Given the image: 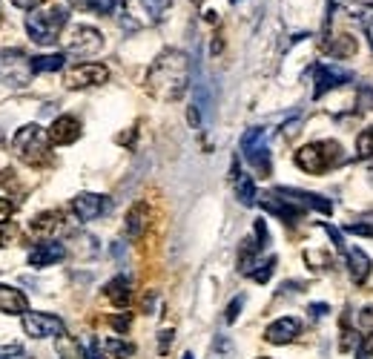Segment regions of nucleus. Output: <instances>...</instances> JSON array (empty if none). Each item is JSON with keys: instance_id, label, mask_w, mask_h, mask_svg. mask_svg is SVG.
Returning a JSON list of instances; mask_svg holds the SVG:
<instances>
[{"instance_id": "nucleus-1", "label": "nucleus", "mask_w": 373, "mask_h": 359, "mask_svg": "<svg viewBox=\"0 0 373 359\" xmlns=\"http://www.w3.org/2000/svg\"><path fill=\"white\" fill-rule=\"evenodd\" d=\"M146 84H149V92L161 101H175L187 92V84H190V60L184 52L178 49H170L164 55H158V60L153 63L146 75Z\"/></svg>"}, {"instance_id": "nucleus-2", "label": "nucleus", "mask_w": 373, "mask_h": 359, "mask_svg": "<svg viewBox=\"0 0 373 359\" xmlns=\"http://www.w3.org/2000/svg\"><path fill=\"white\" fill-rule=\"evenodd\" d=\"M66 21H69V9L60 4H49V6L35 9L26 18V32L38 46H52L58 41L60 29L66 26Z\"/></svg>"}, {"instance_id": "nucleus-3", "label": "nucleus", "mask_w": 373, "mask_h": 359, "mask_svg": "<svg viewBox=\"0 0 373 359\" xmlns=\"http://www.w3.org/2000/svg\"><path fill=\"white\" fill-rule=\"evenodd\" d=\"M49 132H43L38 124H26V127H21L18 132H15V138H12V153L23 161V164H29V167H40V164H46L49 161Z\"/></svg>"}, {"instance_id": "nucleus-4", "label": "nucleus", "mask_w": 373, "mask_h": 359, "mask_svg": "<svg viewBox=\"0 0 373 359\" xmlns=\"http://www.w3.org/2000/svg\"><path fill=\"white\" fill-rule=\"evenodd\" d=\"M345 156H342V147L333 141H319V144H308V147H302L296 153V167L305 170L310 176H319L325 173L328 167L333 164H342Z\"/></svg>"}, {"instance_id": "nucleus-5", "label": "nucleus", "mask_w": 373, "mask_h": 359, "mask_svg": "<svg viewBox=\"0 0 373 359\" xmlns=\"http://www.w3.org/2000/svg\"><path fill=\"white\" fill-rule=\"evenodd\" d=\"M32 58L21 49H0V84H6L12 90H23L32 84Z\"/></svg>"}, {"instance_id": "nucleus-6", "label": "nucleus", "mask_w": 373, "mask_h": 359, "mask_svg": "<svg viewBox=\"0 0 373 359\" xmlns=\"http://www.w3.org/2000/svg\"><path fill=\"white\" fill-rule=\"evenodd\" d=\"M242 153H244V159L256 167V170H261V173H267L270 170V153H267V129H261V127H253V129H247L244 135H242Z\"/></svg>"}, {"instance_id": "nucleus-7", "label": "nucleus", "mask_w": 373, "mask_h": 359, "mask_svg": "<svg viewBox=\"0 0 373 359\" xmlns=\"http://www.w3.org/2000/svg\"><path fill=\"white\" fill-rule=\"evenodd\" d=\"M109 81V69L104 63H78L66 72V87L69 90H84V87H101Z\"/></svg>"}, {"instance_id": "nucleus-8", "label": "nucleus", "mask_w": 373, "mask_h": 359, "mask_svg": "<svg viewBox=\"0 0 373 359\" xmlns=\"http://www.w3.org/2000/svg\"><path fill=\"white\" fill-rule=\"evenodd\" d=\"M104 46V38H101V32L98 29H92V26H75L66 38H63V49L69 52V55H95L98 49Z\"/></svg>"}, {"instance_id": "nucleus-9", "label": "nucleus", "mask_w": 373, "mask_h": 359, "mask_svg": "<svg viewBox=\"0 0 373 359\" xmlns=\"http://www.w3.org/2000/svg\"><path fill=\"white\" fill-rule=\"evenodd\" d=\"M23 331L32 336V339H46V336H63L66 333V325H63V319L60 316H55V314H38V311H32V314H23Z\"/></svg>"}, {"instance_id": "nucleus-10", "label": "nucleus", "mask_w": 373, "mask_h": 359, "mask_svg": "<svg viewBox=\"0 0 373 359\" xmlns=\"http://www.w3.org/2000/svg\"><path fill=\"white\" fill-rule=\"evenodd\" d=\"M316 90H313V98H322L328 90H336L342 84H347L353 78V72L345 69V66H336V63H319L316 69Z\"/></svg>"}, {"instance_id": "nucleus-11", "label": "nucleus", "mask_w": 373, "mask_h": 359, "mask_svg": "<svg viewBox=\"0 0 373 359\" xmlns=\"http://www.w3.org/2000/svg\"><path fill=\"white\" fill-rule=\"evenodd\" d=\"M72 210L81 222H95L98 215H104L109 210V198L98 195V193H81V195L72 198Z\"/></svg>"}, {"instance_id": "nucleus-12", "label": "nucleus", "mask_w": 373, "mask_h": 359, "mask_svg": "<svg viewBox=\"0 0 373 359\" xmlns=\"http://www.w3.org/2000/svg\"><path fill=\"white\" fill-rule=\"evenodd\" d=\"M81 135V121L75 115H60L52 121L49 127V141L58 144V147H66V144H75Z\"/></svg>"}, {"instance_id": "nucleus-13", "label": "nucleus", "mask_w": 373, "mask_h": 359, "mask_svg": "<svg viewBox=\"0 0 373 359\" xmlns=\"http://www.w3.org/2000/svg\"><path fill=\"white\" fill-rule=\"evenodd\" d=\"M167 12V0H126V15H135L138 23H158Z\"/></svg>"}, {"instance_id": "nucleus-14", "label": "nucleus", "mask_w": 373, "mask_h": 359, "mask_svg": "<svg viewBox=\"0 0 373 359\" xmlns=\"http://www.w3.org/2000/svg\"><path fill=\"white\" fill-rule=\"evenodd\" d=\"M298 331H302V322H298L296 316H281L264 331V339L270 345H287V342H293L298 336Z\"/></svg>"}, {"instance_id": "nucleus-15", "label": "nucleus", "mask_w": 373, "mask_h": 359, "mask_svg": "<svg viewBox=\"0 0 373 359\" xmlns=\"http://www.w3.org/2000/svg\"><path fill=\"white\" fill-rule=\"evenodd\" d=\"M0 314H9V316L29 314V302H26V296L18 291V287L0 284Z\"/></svg>"}, {"instance_id": "nucleus-16", "label": "nucleus", "mask_w": 373, "mask_h": 359, "mask_svg": "<svg viewBox=\"0 0 373 359\" xmlns=\"http://www.w3.org/2000/svg\"><path fill=\"white\" fill-rule=\"evenodd\" d=\"M66 256V247L60 242H40L32 253H29V264L32 267H49L55 262H60Z\"/></svg>"}, {"instance_id": "nucleus-17", "label": "nucleus", "mask_w": 373, "mask_h": 359, "mask_svg": "<svg viewBox=\"0 0 373 359\" xmlns=\"http://www.w3.org/2000/svg\"><path fill=\"white\" fill-rule=\"evenodd\" d=\"M146 222H149V207H146L144 201H138V204L126 213V225H124L126 236H129V239H141L144 230H146Z\"/></svg>"}, {"instance_id": "nucleus-18", "label": "nucleus", "mask_w": 373, "mask_h": 359, "mask_svg": "<svg viewBox=\"0 0 373 359\" xmlns=\"http://www.w3.org/2000/svg\"><path fill=\"white\" fill-rule=\"evenodd\" d=\"M345 253H347V273H350V279L356 284H362L370 276V259H367V253L359 250V247H350Z\"/></svg>"}, {"instance_id": "nucleus-19", "label": "nucleus", "mask_w": 373, "mask_h": 359, "mask_svg": "<svg viewBox=\"0 0 373 359\" xmlns=\"http://www.w3.org/2000/svg\"><path fill=\"white\" fill-rule=\"evenodd\" d=\"M104 294H107V299H109L112 305H126V302L132 299V284H129L126 276H115L112 282H107Z\"/></svg>"}, {"instance_id": "nucleus-20", "label": "nucleus", "mask_w": 373, "mask_h": 359, "mask_svg": "<svg viewBox=\"0 0 373 359\" xmlns=\"http://www.w3.org/2000/svg\"><path fill=\"white\" fill-rule=\"evenodd\" d=\"M55 350H58L60 359H90V356H87V348H84L78 339L66 336V333L55 339Z\"/></svg>"}, {"instance_id": "nucleus-21", "label": "nucleus", "mask_w": 373, "mask_h": 359, "mask_svg": "<svg viewBox=\"0 0 373 359\" xmlns=\"http://www.w3.org/2000/svg\"><path fill=\"white\" fill-rule=\"evenodd\" d=\"M60 222H63V213H58V210H46V213L35 215V219L29 222V227H32L35 233H55V230L60 227Z\"/></svg>"}, {"instance_id": "nucleus-22", "label": "nucleus", "mask_w": 373, "mask_h": 359, "mask_svg": "<svg viewBox=\"0 0 373 359\" xmlns=\"http://www.w3.org/2000/svg\"><path fill=\"white\" fill-rule=\"evenodd\" d=\"M101 350H104L107 359H126V356L135 353V348H132L129 342H124V339H104V342H101Z\"/></svg>"}, {"instance_id": "nucleus-23", "label": "nucleus", "mask_w": 373, "mask_h": 359, "mask_svg": "<svg viewBox=\"0 0 373 359\" xmlns=\"http://www.w3.org/2000/svg\"><path fill=\"white\" fill-rule=\"evenodd\" d=\"M63 63H66V55H63V52L32 58V69H35V72H58V69H63Z\"/></svg>"}, {"instance_id": "nucleus-24", "label": "nucleus", "mask_w": 373, "mask_h": 359, "mask_svg": "<svg viewBox=\"0 0 373 359\" xmlns=\"http://www.w3.org/2000/svg\"><path fill=\"white\" fill-rule=\"evenodd\" d=\"M236 195H239V201L244 204V207H253L256 204V184H253V178L250 176H236Z\"/></svg>"}, {"instance_id": "nucleus-25", "label": "nucleus", "mask_w": 373, "mask_h": 359, "mask_svg": "<svg viewBox=\"0 0 373 359\" xmlns=\"http://www.w3.org/2000/svg\"><path fill=\"white\" fill-rule=\"evenodd\" d=\"M72 6L78 9H87V12H98V15H109L115 9L118 0H69Z\"/></svg>"}, {"instance_id": "nucleus-26", "label": "nucleus", "mask_w": 373, "mask_h": 359, "mask_svg": "<svg viewBox=\"0 0 373 359\" xmlns=\"http://www.w3.org/2000/svg\"><path fill=\"white\" fill-rule=\"evenodd\" d=\"M356 153H359V159H373V127L356 138Z\"/></svg>"}, {"instance_id": "nucleus-27", "label": "nucleus", "mask_w": 373, "mask_h": 359, "mask_svg": "<svg viewBox=\"0 0 373 359\" xmlns=\"http://www.w3.org/2000/svg\"><path fill=\"white\" fill-rule=\"evenodd\" d=\"M330 52H333L336 58H345V55H353V52H356V43H353L350 35H339V38L330 43Z\"/></svg>"}, {"instance_id": "nucleus-28", "label": "nucleus", "mask_w": 373, "mask_h": 359, "mask_svg": "<svg viewBox=\"0 0 373 359\" xmlns=\"http://www.w3.org/2000/svg\"><path fill=\"white\" fill-rule=\"evenodd\" d=\"M273 270H276V259L270 256L267 262H261V264H256V270L250 273V279H253V282H259V284H264V282H267V279L273 276Z\"/></svg>"}, {"instance_id": "nucleus-29", "label": "nucleus", "mask_w": 373, "mask_h": 359, "mask_svg": "<svg viewBox=\"0 0 373 359\" xmlns=\"http://www.w3.org/2000/svg\"><path fill=\"white\" fill-rule=\"evenodd\" d=\"M242 305H244V296H236V299L227 305V311H224V319H227V322H236L239 314H242Z\"/></svg>"}, {"instance_id": "nucleus-30", "label": "nucleus", "mask_w": 373, "mask_h": 359, "mask_svg": "<svg viewBox=\"0 0 373 359\" xmlns=\"http://www.w3.org/2000/svg\"><path fill=\"white\" fill-rule=\"evenodd\" d=\"M0 359H23V348L21 345H4L0 348Z\"/></svg>"}, {"instance_id": "nucleus-31", "label": "nucleus", "mask_w": 373, "mask_h": 359, "mask_svg": "<svg viewBox=\"0 0 373 359\" xmlns=\"http://www.w3.org/2000/svg\"><path fill=\"white\" fill-rule=\"evenodd\" d=\"M109 325H112L115 331H126V328L132 325V314H118V316L109 319Z\"/></svg>"}, {"instance_id": "nucleus-32", "label": "nucleus", "mask_w": 373, "mask_h": 359, "mask_svg": "<svg viewBox=\"0 0 373 359\" xmlns=\"http://www.w3.org/2000/svg\"><path fill=\"white\" fill-rule=\"evenodd\" d=\"M305 259H308V264H322V267H330V256L328 253H305Z\"/></svg>"}, {"instance_id": "nucleus-33", "label": "nucleus", "mask_w": 373, "mask_h": 359, "mask_svg": "<svg viewBox=\"0 0 373 359\" xmlns=\"http://www.w3.org/2000/svg\"><path fill=\"white\" fill-rule=\"evenodd\" d=\"M12 213H15L12 201H9V198H0V225L9 222V215H12Z\"/></svg>"}, {"instance_id": "nucleus-34", "label": "nucleus", "mask_w": 373, "mask_h": 359, "mask_svg": "<svg viewBox=\"0 0 373 359\" xmlns=\"http://www.w3.org/2000/svg\"><path fill=\"white\" fill-rule=\"evenodd\" d=\"M359 325H362L364 331H370V333H373V308H364V311L359 314Z\"/></svg>"}, {"instance_id": "nucleus-35", "label": "nucleus", "mask_w": 373, "mask_h": 359, "mask_svg": "<svg viewBox=\"0 0 373 359\" xmlns=\"http://www.w3.org/2000/svg\"><path fill=\"white\" fill-rule=\"evenodd\" d=\"M347 233H356V236H367V239H373V227H367V225H347Z\"/></svg>"}, {"instance_id": "nucleus-36", "label": "nucleus", "mask_w": 373, "mask_h": 359, "mask_svg": "<svg viewBox=\"0 0 373 359\" xmlns=\"http://www.w3.org/2000/svg\"><path fill=\"white\" fill-rule=\"evenodd\" d=\"M12 4H15L18 9H29V12H35V9H40L43 0H12Z\"/></svg>"}, {"instance_id": "nucleus-37", "label": "nucleus", "mask_w": 373, "mask_h": 359, "mask_svg": "<svg viewBox=\"0 0 373 359\" xmlns=\"http://www.w3.org/2000/svg\"><path fill=\"white\" fill-rule=\"evenodd\" d=\"M325 230H328V236L336 242V247H339V250H345V239H342V233H339L336 227H330V225H325Z\"/></svg>"}, {"instance_id": "nucleus-38", "label": "nucleus", "mask_w": 373, "mask_h": 359, "mask_svg": "<svg viewBox=\"0 0 373 359\" xmlns=\"http://www.w3.org/2000/svg\"><path fill=\"white\" fill-rule=\"evenodd\" d=\"M328 311H330V308H328L325 302H319V305H310V308H308V314H310V316H316V319H322Z\"/></svg>"}, {"instance_id": "nucleus-39", "label": "nucleus", "mask_w": 373, "mask_h": 359, "mask_svg": "<svg viewBox=\"0 0 373 359\" xmlns=\"http://www.w3.org/2000/svg\"><path fill=\"white\" fill-rule=\"evenodd\" d=\"M173 342V331H161V339H158V350L167 353V345Z\"/></svg>"}, {"instance_id": "nucleus-40", "label": "nucleus", "mask_w": 373, "mask_h": 359, "mask_svg": "<svg viewBox=\"0 0 373 359\" xmlns=\"http://www.w3.org/2000/svg\"><path fill=\"white\" fill-rule=\"evenodd\" d=\"M362 353H367V356H373V333H367V336L362 339Z\"/></svg>"}, {"instance_id": "nucleus-41", "label": "nucleus", "mask_w": 373, "mask_h": 359, "mask_svg": "<svg viewBox=\"0 0 373 359\" xmlns=\"http://www.w3.org/2000/svg\"><path fill=\"white\" fill-rule=\"evenodd\" d=\"M212 348H215V350H230V342H227V339H215Z\"/></svg>"}, {"instance_id": "nucleus-42", "label": "nucleus", "mask_w": 373, "mask_h": 359, "mask_svg": "<svg viewBox=\"0 0 373 359\" xmlns=\"http://www.w3.org/2000/svg\"><path fill=\"white\" fill-rule=\"evenodd\" d=\"M364 32H367V38L373 43V18H364Z\"/></svg>"}, {"instance_id": "nucleus-43", "label": "nucleus", "mask_w": 373, "mask_h": 359, "mask_svg": "<svg viewBox=\"0 0 373 359\" xmlns=\"http://www.w3.org/2000/svg\"><path fill=\"white\" fill-rule=\"evenodd\" d=\"M181 359H193V353H184V356H181Z\"/></svg>"}, {"instance_id": "nucleus-44", "label": "nucleus", "mask_w": 373, "mask_h": 359, "mask_svg": "<svg viewBox=\"0 0 373 359\" xmlns=\"http://www.w3.org/2000/svg\"><path fill=\"white\" fill-rule=\"evenodd\" d=\"M359 359H370V356H367V353H359Z\"/></svg>"}, {"instance_id": "nucleus-45", "label": "nucleus", "mask_w": 373, "mask_h": 359, "mask_svg": "<svg viewBox=\"0 0 373 359\" xmlns=\"http://www.w3.org/2000/svg\"><path fill=\"white\" fill-rule=\"evenodd\" d=\"M370 184H373V167H370Z\"/></svg>"}, {"instance_id": "nucleus-46", "label": "nucleus", "mask_w": 373, "mask_h": 359, "mask_svg": "<svg viewBox=\"0 0 373 359\" xmlns=\"http://www.w3.org/2000/svg\"><path fill=\"white\" fill-rule=\"evenodd\" d=\"M230 4H239V0H230Z\"/></svg>"}, {"instance_id": "nucleus-47", "label": "nucleus", "mask_w": 373, "mask_h": 359, "mask_svg": "<svg viewBox=\"0 0 373 359\" xmlns=\"http://www.w3.org/2000/svg\"><path fill=\"white\" fill-rule=\"evenodd\" d=\"M259 359H267V356H259Z\"/></svg>"}]
</instances>
